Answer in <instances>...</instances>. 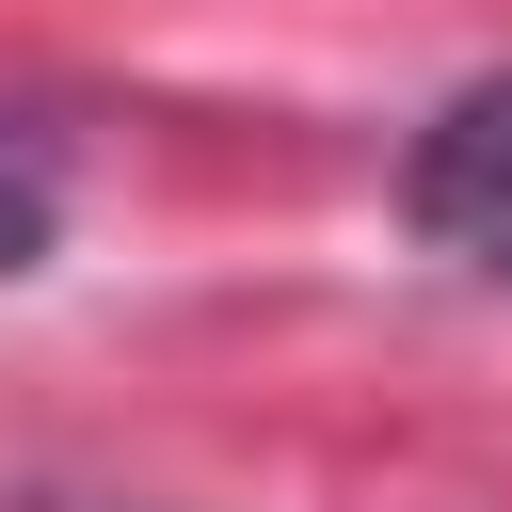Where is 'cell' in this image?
I'll return each instance as SVG.
<instances>
[{"mask_svg": "<svg viewBox=\"0 0 512 512\" xmlns=\"http://www.w3.org/2000/svg\"><path fill=\"white\" fill-rule=\"evenodd\" d=\"M400 224H416L448 272H496V288H512V64L464 80V96L400 144Z\"/></svg>", "mask_w": 512, "mask_h": 512, "instance_id": "6da1fadb", "label": "cell"}, {"mask_svg": "<svg viewBox=\"0 0 512 512\" xmlns=\"http://www.w3.org/2000/svg\"><path fill=\"white\" fill-rule=\"evenodd\" d=\"M48 224H64V144L0 112V272H48Z\"/></svg>", "mask_w": 512, "mask_h": 512, "instance_id": "7a4b0ae2", "label": "cell"}]
</instances>
